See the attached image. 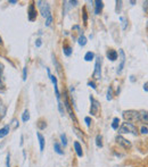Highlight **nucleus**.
I'll return each instance as SVG.
<instances>
[{
	"mask_svg": "<svg viewBox=\"0 0 148 167\" xmlns=\"http://www.w3.org/2000/svg\"><path fill=\"white\" fill-rule=\"evenodd\" d=\"M37 3H38V7L40 9L41 15L46 18V26H50L51 23H53V16H51L49 3L46 2V1H41V0H38Z\"/></svg>",
	"mask_w": 148,
	"mask_h": 167,
	"instance_id": "1",
	"label": "nucleus"
},
{
	"mask_svg": "<svg viewBox=\"0 0 148 167\" xmlns=\"http://www.w3.org/2000/svg\"><path fill=\"white\" fill-rule=\"evenodd\" d=\"M119 133L120 134H125V133H129V134H132V135H138V130L137 127L132 124V123H123L121 125V127L119 129Z\"/></svg>",
	"mask_w": 148,
	"mask_h": 167,
	"instance_id": "2",
	"label": "nucleus"
},
{
	"mask_svg": "<svg viewBox=\"0 0 148 167\" xmlns=\"http://www.w3.org/2000/svg\"><path fill=\"white\" fill-rule=\"evenodd\" d=\"M123 118L128 123L139 122L140 121V115H139V111H137V110H124L123 111Z\"/></svg>",
	"mask_w": 148,
	"mask_h": 167,
	"instance_id": "3",
	"label": "nucleus"
},
{
	"mask_svg": "<svg viewBox=\"0 0 148 167\" xmlns=\"http://www.w3.org/2000/svg\"><path fill=\"white\" fill-rule=\"evenodd\" d=\"M103 58L100 56H98L96 58V64H95V71H93V78L96 80H100L101 78V60Z\"/></svg>",
	"mask_w": 148,
	"mask_h": 167,
	"instance_id": "4",
	"label": "nucleus"
},
{
	"mask_svg": "<svg viewBox=\"0 0 148 167\" xmlns=\"http://www.w3.org/2000/svg\"><path fill=\"white\" fill-rule=\"evenodd\" d=\"M90 102H91L90 114H91L92 116H97L98 113H99V109H100V105H99V102H98L92 95H90Z\"/></svg>",
	"mask_w": 148,
	"mask_h": 167,
	"instance_id": "5",
	"label": "nucleus"
},
{
	"mask_svg": "<svg viewBox=\"0 0 148 167\" xmlns=\"http://www.w3.org/2000/svg\"><path fill=\"white\" fill-rule=\"evenodd\" d=\"M47 72H48V76H49V79H50V80H51V82L54 83V89H55V92H56V98H57V100H59V98H61V93H59L58 85H57V79H56L54 75H51V74H50L49 68H47Z\"/></svg>",
	"mask_w": 148,
	"mask_h": 167,
	"instance_id": "6",
	"label": "nucleus"
},
{
	"mask_svg": "<svg viewBox=\"0 0 148 167\" xmlns=\"http://www.w3.org/2000/svg\"><path fill=\"white\" fill-rule=\"evenodd\" d=\"M116 142H117L120 146H122L124 149H130L131 146H132L130 141H128L127 139H124V138L121 137V135H117V137H116Z\"/></svg>",
	"mask_w": 148,
	"mask_h": 167,
	"instance_id": "7",
	"label": "nucleus"
},
{
	"mask_svg": "<svg viewBox=\"0 0 148 167\" xmlns=\"http://www.w3.org/2000/svg\"><path fill=\"white\" fill-rule=\"evenodd\" d=\"M27 14H29V21H30V22L35 21V18H37V9H35L34 3H31V5H30Z\"/></svg>",
	"mask_w": 148,
	"mask_h": 167,
	"instance_id": "8",
	"label": "nucleus"
},
{
	"mask_svg": "<svg viewBox=\"0 0 148 167\" xmlns=\"http://www.w3.org/2000/svg\"><path fill=\"white\" fill-rule=\"evenodd\" d=\"M120 55H121V64L119 65V67H117V74H121L122 73V71H123V68H124V64H125V55H124V51L121 49L120 50Z\"/></svg>",
	"mask_w": 148,
	"mask_h": 167,
	"instance_id": "9",
	"label": "nucleus"
},
{
	"mask_svg": "<svg viewBox=\"0 0 148 167\" xmlns=\"http://www.w3.org/2000/svg\"><path fill=\"white\" fill-rule=\"evenodd\" d=\"M106 56H107V58L111 60V62H114V60H116L117 59V51L116 50H114V49H109L108 51H107V54H106Z\"/></svg>",
	"mask_w": 148,
	"mask_h": 167,
	"instance_id": "10",
	"label": "nucleus"
},
{
	"mask_svg": "<svg viewBox=\"0 0 148 167\" xmlns=\"http://www.w3.org/2000/svg\"><path fill=\"white\" fill-rule=\"evenodd\" d=\"M93 2L96 3L95 5V14L96 15H99L100 11H101V9H103V7H104V3L100 0H97V1H93Z\"/></svg>",
	"mask_w": 148,
	"mask_h": 167,
	"instance_id": "11",
	"label": "nucleus"
},
{
	"mask_svg": "<svg viewBox=\"0 0 148 167\" xmlns=\"http://www.w3.org/2000/svg\"><path fill=\"white\" fill-rule=\"evenodd\" d=\"M64 95H65V100H64V103H65V107L67 108V111H69V114H70V116H71V117H72L73 119H75V117H74L73 111H72V109H71V105H70V102H69V99H67V94L65 93Z\"/></svg>",
	"mask_w": 148,
	"mask_h": 167,
	"instance_id": "12",
	"label": "nucleus"
},
{
	"mask_svg": "<svg viewBox=\"0 0 148 167\" xmlns=\"http://www.w3.org/2000/svg\"><path fill=\"white\" fill-rule=\"evenodd\" d=\"M139 115H140V121L143 123H145L146 125H148V111L141 110V111H139Z\"/></svg>",
	"mask_w": 148,
	"mask_h": 167,
	"instance_id": "13",
	"label": "nucleus"
},
{
	"mask_svg": "<svg viewBox=\"0 0 148 167\" xmlns=\"http://www.w3.org/2000/svg\"><path fill=\"white\" fill-rule=\"evenodd\" d=\"M9 131H10V125H6L2 129H0V139L5 138L9 133Z\"/></svg>",
	"mask_w": 148,
	"mask_h": 167,
	"instance_id": "14",
	"label": "nucleus"
},
{
	"mask_svg": "<svg viewBox=\"0 0 148 167\" xmlns=\"http://www.w3.org/2000/svg\"><path fill=\"white\" fill-rule=\"evenodd\" d=\"M74 148H75V151H76L77 156H79V157H82V156H83L82 147H81V144H80V143H79L77 141H75V142H74Z\"/></svg>",
	"mask_w": 148,
	"mask_h": 167,
	"instance_id": "15",
	"label": "nucleus"
},
{
	"mask_svg": "<svg viewBox=\"0 0 148 167\" xmlns=\"http://www.w3.org/2000/svg\"><path fill=\"white\" fill-rule=\"evenodd\" d=\"M37 137H38L39 143H40V151H43V149H45V138L41 133H37Z\"/></svg>",
	"mask_w": 148,
	"mask_h": 167,
	"instance_id": "16",
	"label": "nucleus"
},
{
	"mask_svg": "<svg viewBox=\"0 0 148 167\" xmlns=\"http://www.w3.org/2000/svg\"><path fill=\"white\" fill-rule=\"evenodd\" d=\"M93 58H95V54L92 51H88L84 55V60L85 62H91V60H93Z\"/></svg>",
	"mask_w": 148,
	"mask_h": 167,
	"instance_id": "17",
	"label": "nucleus"
},
{
	"mask_svg": "<svg viewBox=\"0 0 148 167\" xmlns=\"http://www.w3.org/2000/svg\"><path fill=\"white\" fill-rule=\"evenodd\" d=\"M54 150H55V152H57L58 155H64V151L62 150L61 144H59L58 142H55V143H54Z\"/></svg>",
	"mask_w": 148,
	"mask_h": 167,
	"instance_id": "18",
	"label": "nucleus"
},
{
	"mask_svg": "<svg viewBox=\"0 0 148 167\" xmlns=\"http://www.w3.org/2000/svg\"><path fill=\"white\" fill-rule=\"evenodd\" d=\"M63 52H64L65 56L70 57V56L72 55V48H71L70 46H64V47H63Z\"/></svg>",
	"mask_w": 148,
	"mask_h": 167,
	"instance_id": "19",
	"label": "nucleus"
},
{
	"mask_svg": "<svg viewBox=\"0 0 148 167\" xmlns=\"http://www.w3.org/2000/svg\"><path fill=\"white\" fill-rule=\"evenodd\" d=\"M77 43L81 46V47H84L87 44V38L84 35H80L79 39H77Z\"/></svg>",
	"mask_w": 148,
	"mask_h": 167,
	"instance_id": "20",
	"label": "nucleus"
},
{
	"mask_svg": "<svg viewBox=\"0 0 148 167\" xmlns=\"http://www.w3.org/2000/svg\"><path fill=\"white\" fill-rule=\"evenodd\" d=\"M119 125H120V118L119 117H115L113 119V123H112V129L113 130H119Z\"/></svg>",
	"mask_w": 148,
	"mask_h": 167,
	"instance_id": "21",
	"label": "nucleus"
},
{
	"mask_svg": "<svg viewBox=\"0 0 148 167\" xmlns=\"http://www.w3.org/2000/svg\"><path fill=\"white\" fill-rule=\"evenodd\" d=\"M6 110H7L6 106L0 101V118H3V117H5V115H6Z\"/></svg>",
	"mask_w": 148,
	"mask_h": 167,
	"instance_id": "22",
	"label": "nucleus"
},
{
	"mask_svg": "<svg viewBox=\"0 0 148 167\" xmlns=\"http://www.w3.org/2000/svg\"><path fill=\"white\" fill-rule=\"evenodd\" d=\"M96 146H97L98 148H101V147H103V138H101L100 134H98V135L96 137Z\"/></svg>",
	"mask_w": 148,
	"mask_h": 167,
	"instance_id": "23",
	"label": "nucleus"
},
{
	"mask_svg": "<svg viewBox=\"0 0 148 167\" xmlns=\"http://www.w3.org/2000/svg\"><path fill=\"white\" fill-rule=\"evenodd\" d=\"M22 119H23V122H27L30 119V113H29V110H24V113L22 115Z\"/></svg>",
	"mask_w": 148,
	"mask_h": 167,
	"instance_id": "24",
	"label": "nucleus"
},
{
	"mask_svg": "<svg viewBox=\"0 0 148 167\" xmlns=\"http://www.w3.org/2000/svg\"><path fill=\"white\" fill-rule=\"evenodd\" d=\"M120 21L122 22V28L125 30L127 28V24H128V19L125 17H123V16H120Z\"/></svg>",
	"mask_w": 148,
	"mask_h": 167,
	"instance_id": "25",
	"label": "nucleus"
},
{
	"mask_svg": "<svg viewBox=\"0 0 148 167\" xmlns=\"http://www.w3.org/2000/svg\"><path fill=\"white\" fill-rule=\"evenodd\" d=\"M112 98H113V91H112V87L109 86L108 90H107V97H106V99H107L108 101H111Z\"/></svg>",
	"mask_w": 148,
	"mask_h": 167,
	"instance_id": "26",
	"label": "nucleus"
},
{
	"mask_svg": "<svg viewBox=\"0 0 148 167\" xmlns=\"http://www.w3.org/2000/svg\"><path fill=\"white\" fill-rule=\"evenodd\" d=\"M61 141H62V144L64 147L67 146V139H66V135L65 134H61Z\"/></svg>",
	"mask_w": 148,
	"mask_h": 167,
	"instance_id": "27",
	"label": "nucleus"
},
{
	"mask_svg": "<svg viewBox=\"0 0 148 167\" xmlns=\"http://www.w3.org/2000/svg\"><path fill=\"white\" fill-rule=\"evenodd\" d=\"M58 110H59L61 115H64L65 114V110H64V107H63V103L61 102V100H58Z\"/></svg>",
	"mask_w": 148,
	"mask_h": 167,
	"instance_id": "28",
	"label": "nucleus"
},
{
	"mask_svg": "<svg viewBox=\"0 0 148 167\" xmlns=\"http://www.w3.org/2000/svg\"><path fill=\"white\" fill-rule=\"evenodd\" d=\"M38 126H39V129H40V130H45V129L47 127V124H46V122L40 121V122L38 123Z\"/></svg>",
	"mask_w": 148,
	"mask_h": 167,
	"instance_id": "29",
	"label": "nucleus"
},
{
	"mask_svg": "<svg viewBox=\"0 0 148 167\" xmlns=\"http://www.w3.org/2000/svg\"><path fill=\"white\" fill-rule=\"evenodd\" d=\"M121 7H122V1H116V13L117 14H120V11H121Z\"/></svg>",
	"mask_w": 148,
	"mask_h": 167,
	"instance_id": "30",
	"label": "nucleus"
},
{
	"mask_svg": "<svg viewBox=\"0 0 148 167\" xmlns=\"http://www.w3.org/2000/svg\"><path fill=\"white\" fill-rule=\"evenodd\" d=\"M140 133H141V134H148V127L147 126H145V125H144V126H141V127H140Z\"/></svg>",
	"mask_w": 148,
	"mask_h": 167,
	"instance_id": "31",
	"label": "nucleus"
},
{
	"mask_svg": "<svg viewBox=\"0 0 148 167\" xmlns=\"http://www.w3.org/2000/svg\"><path fill=\"white\" fill-rule=\"evenodd\" d=\"M26 78H27V68L24 67L23 68V81H26Z\"/></svg>",
	"mask_w": 148,
	"mask_h": 167,
	"instance_id": "32",
	"label": "nucleus"
},
{
	"mask_svg": "<svg viewBox=\"0 0 148 167\" xmlns=\"http://www.w3.org/2000/svg\"><path fill=\"white\" fill-rule=\"evenodd\" d=\"M5 87V80H3V76L0 75V89H3Z\"/></svg>",
	"mask_w": 148,
	"mask_h": 167,
	"instance_id": "33",
	"label": "nucleus"
},
{
	"mask_svg": "<svg viewBox=\"0 0 148 167\" xmlns=\"http://www.w3.org/2000/svg\"><path fill=\"white\" fill-rule=\"evenodd\" d=\"M6 166L10 167V155L7 154V160H6Z\"/></svg>",
	"mask_w": 148,
	"mask_h": 167,
	"instance_id": "34",
	"label": "nucleus"
},
{
	"mask_svg": "<svg viewBox=\"0 0 148 167\" xmlns=\"http://www.w3.org/2000/svg\"><path fill=\"white\" fill-rule=\"evenodd\" d=\"M84 122H85L87 126L89 127V126H90V123H91V118H90V117H85V118H84Z\"/></svg>",
	"mask_w": 148,
	"mask_h": 167,
	"instance_id": "35",
	"label": "nucleus"
},
{
	"mask_svg": "<svg viewBox=\"0 0 148 167\" xmlns=\"http://www.w3.org/2000/svg\"><path fill=\"white\" fill-rule=\"evenodd\" d=\"M41 44H42L41 39H37V41H35V46H37L38 48H40V47H41Z\"/></svg>",
	"mask_w": 148,
	"mask_h": 167,
	"instance_id": "36",
	"label": "nucleus"
},
{
	"mask_svg": "<svg viewBox=\"0 0 148 167\" xmlns=\"http://www.w3.org/2000/svg\"><path fill=\"white\" fill-rule=\"evenodd\" d=\"M144 9H145V11L148 14V0L147 1H144Z\"/></svg>",
	"mask_w": 148,
	"mask_h": 167,
	"instance_id": "37",
	"label": "nucleus"
},
{
	"mask_svg": "<svg viewBox=\"0 0 148 167\" xmlns=\"http://www.w3.org/2000/svg\"><path fill=\"white\" fill-rule=\"evenodd\" d=\"M88 85H89L90 87H92L93 90L96 89V84H95V82H88Z\"/></svg>",
	"mask_w": 148,
	"mask_h": 167,
	"instance_id": "38",
	"label": "nucleus"
},
{
	"mask_svg": "<svg viewBox=\"0 0 148 167\" xmlns=\"http://www.w3.org/2000/svg\"><path fill=\"white\" fill-rule=\"evenodd\" d=\"M13 123H14V129H17V126H18V122H17V119H14Z\"/></svg>",
	"mask_w": 148,
	"mask_h": 167,
	"instance_id": "39",
	"label": "nucleus"
},
{
	"mask_svg": "<svg viewBox=\"0 0 148 167\" xmlns=\"http://www.w3.org/2000/svg\"><path fill=\"white\" fill-rule=\"evenodd\" d=\"M144 90H145L146 92H148V82H146V83L144 84Z\"/></svg>",
	"mask_w": 148,
	"mask_h": 167,
	"instance_id": "40",
	"label": "nucleus"
},
{
	"mask_svg": "<svg viewBox=\"0 0 148 167\" xmlns=\"http://www.w3.org/2000/svg\"><path fill=\"white\" fill-rule=\"evenodd\" d=\"M2 72H3V65L0 63V75H2Z\"/></svg>",
	"mask_w": 148,
	"mask_h": 167,
	"instance_id": "41",
	"label": "nucleus"
},
{
	"mask_svg": "<svg viewBox=\"0 0 148 167\" xmlns=\"http://www.w3.org/2000/svg\"><path fill=\"white\" fill-rule=\"evenodd\" d=\"M83 21H84V23L87 22V14H85V11H83Z\"/></svg>",
	"mask_w": 148,
	"mask_h": 167,
	"instance_id": "42",
	"label": "nucleus"
},
{
	"mask_svg": "<svg viewBox=\"0 0 148 167\" xmlns=\"http://www.w3.org/2000/svg\"><path fill=\"white\" fill-rule=\"evenodd\" d=\"M9 2H10V3H13V5H15L17 1H16V0H9Z\"/></svg>",
	"mask_w": 148,
	"mask_h": 167,
	"instance_id": "43",
	"label": "nucleus"
},
{
	"mask_svg": "<svg viewBox=\"0 0 148 167\" xmlns=\"http://www.w3.org/2000/svg\"><path fill=\"white\" fill-rule=\"evenodd\" d=\"M130 80H131V82H135V76L131 75V76H130Z\"/></svg>",
	"mask_w": 148,
	"mask_h": 167,
	"instance_id": "44",
	"label": "nucleus"
},
{
	"mask_svg": "<svg viewBox=\"0 0 148 167\" xmlns=\"http://www.w3.org/2000/svg\"><path fill=\"white\" fill-rule=\"evenodd\" d=\"M0 43H2V39H1V36H0Z\"/></svg>",
	"mask_w": 148,
	"mask_h": 167,
	"instance_id": "45",
	"label": "nucleus"
},
{
	"mask_svg": "<svg viewBox=\"0 0 148 167\" xmlns=\"http://www.w3.org/2000/svg\"><path fill=\"white\" fill-rule=\"evenodd\" d=\"M147 30H148V22H147Z\"/></svg>",
	"mask_w": 148,
	"mask_h": 167,
	"instance_id": "46",
	"label": "nucleus"
}]
</instances>
